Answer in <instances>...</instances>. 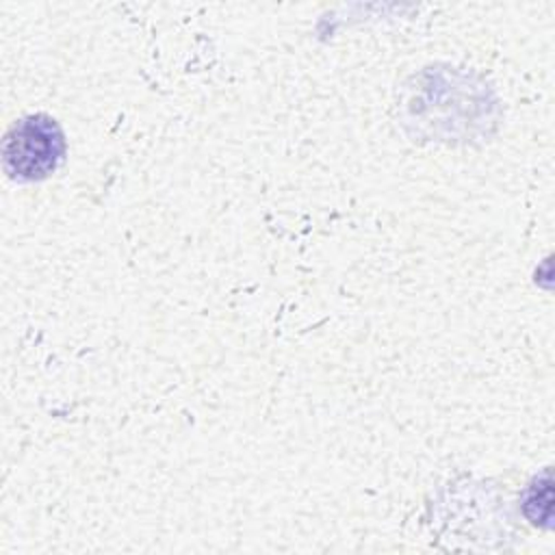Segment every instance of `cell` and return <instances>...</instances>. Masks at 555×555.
<instances>
[{
  "instance_id": "cell-1",
  "label": "cell",
  "mask_w": 555,
  "mask_h": 555,
  "mask_svg": "<svg viewBox=\"0 0 555 555\" xmlns=\"http://www.w3.org/2000/svg\"><path fill=\"white\" fill-rule=\"evenodd\" d=\"M65 156V137L56 119L46 113L22 117L2 141V169L11 180L35 182L48 178Z\"/></svg>"
},
{
  "instance_id": "cell-2",
  "label": "cell",
  "mask_w": 555,
  "mask_h": 555,
  "mask_svg": "<svg viewBox=\"0 0 555 555\" xmlns=\"http://www.w3.org/2000/svg\"><path fill=\"white\" fill-rule=\"evenodd\" d=\"M522 514L535 527L548 529L553 520V481L551 470L544 468L535 475L522 492Z\"/></svg>"
}]
</instances>
